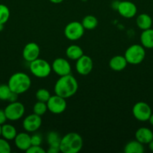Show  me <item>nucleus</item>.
<instances>
[{
    "label": "nucleus",
    "instance_id": "38",
    "mask_svg": "<svg viewBox=\"0 0 153 153\" xmlns=\"http://www.w3.org/2000/svg\"><path fill=\"white\" fill-rule=\"evenodd\" d=\"M4 24L0 23V31H2L3 29H4Z\"/></svg>",
    "mask_w": 153,
    "mask_h": 153
},
{
    "label": "nucleus",
    "instance_id": "25",
    "mask_svg": "<svg viewBox=\"0 0 153 153\" xmlns=\"http://www.w3.org/2000/svg\"><path fill=\"white\" fill-rule=\"evenodd\" d=\"M47 105L46 102L38 101L33 106V113L41 117L47 111Z\"/></svg>",
    "mask_w": 153,
    "mask_h": 153
},
{
    "label": "nucleus",
    "instance_id": "1",
    "mask_svg": "<svg viewBox=\"0 0 153 153\" xmlns=\"http://www.w3.org/2000/svg\"><path fill=\"white\" fill-rule=\"evenodd\" d=\"M78 90V82L70 74L60 76L54 86V92L56 95L67 99L73 97Z\"/></svg>",
    "mask_w": 153,
    "mask_h": 153
},
{
    "label": "nucleus",
    "instance_id": "31",
    "mask_svg": "<svg viewBox=\"0 0 153 153\" xmlns=\"http://www.w3.org/2000/svg\"><path fill=\"white\" fill-rule=\"evenodd\" d=\"M42 143V137H40V134H34L33 136H31V143L32 145L34 146H40Z\"/></svg>",
    "mask_w": 153,
    "mask_h": 153
},
{
    "label": "nucleus",
    "instance_id": "7",
    "mask_svg": "<svg viewBox=\"0 0 153 153\" xmlns=\"http://www.w3.org/2000/svg\"><path fill=\"white\" fill-rule=\"evenodd\" d=\"M85 28L82 23L76 21H73L68 24L64 30V34L67 39L70 40H77L84 34Z\"/></svg>",
    "mask_w": 153,
    "mask_h": 153
},
{
    "label": "nucleus",
    "instance_id": "33",
    "mask_svg": "<svg viewBox=\"0 0 153 153\" xmlns=\"http://www.w3.org/2000/svg\"><path fill=\"white\" fill-rule=\"evenodd\" d=\"M17 97H18V94H15V93L12 92L11 94H10V97L8 99V101L10 102H16V100H17Z\"/></svg>",
    "mask_w": 153,
    "mask_h": 153
},
{
    "label": "nucleus",
    "instance_id": "14",
    "mask_svg": "<svg viewBox=\"0 0 153 153\" xmlns=\"http://www.w3.org/2000/svg\"><path fill=\"white\" fill-rule=\"evenodd\" d=\"M40 49L36 43H28L24 46L22 49V57L27 62L30 63L39 58Z\"/></svg>",
    "mask_w": 153,
    "mask_h": 153
},
{
    "label": "nucleus",
    "instance_id": "22",
    "mask_svg": "<svg viewBox=\"0 0 153 153\" xmlns=\"http://www.w3.org/2000/svg\"><path fill=\"white\" fill-rule=\"evenodd\" d=\"M124 152L125 153H142L144 152L143 144L136 140L129 141L124 146Z\"/></svg>",
    "mask_w": 153,
    "mask_h": 153
},
{
    "label": "nucleus",
    "instance_id": "20",
    "mask_svg": "<svg viewBox=\"0 0 153 153\" xmlns=\"http://www.w3.org/2000/svg\"><path fill=\"white\" fill-rule=\"evenodd\" d=\"M83 54V50L77 45H70L66 49V56L70 60L76 61Z\"/></svg>",
    "mask_w": 153,
    "mask_h": 153
},
{
    "label": "nucleus",
    "instance_id": "16",
    "mask_svg": "<svg viewBox=\"0 0 153 153\" xmlns=\"http://www.w3.org/2000/svg\"><path fill=\"white\" fill-rule=\"evenodd\" d=\"M136 140L142 144H148L153 140V132L151 129L146 127H141L135 132Z\"/></svg>",
    "mask_w": 153,
    "mask_h": 153
},
{
    "label": "nucleus",
    "instance_id": "13",
    "mask_svg": "<svg viewBox=\"0 0 153 153\" xmlns=\"http://www.w3.org/2000/svg\"><path fill=\"white\" fill-rule=\"evenodd\" d=\"M51 67L54 73L59 76V77L70 74V71H71L70 64L67 60L63 58H56Z\"/></svg>",
    "mask_w": 153,
    "mask_h": 153
},
{
    "label": "nucleus",
    "instance_id": "30",
    "mask_svg": "<svg viewBox=\"0 0 153 153\" xmlns=\"http://www.w3.org/2000/svg\"><path fill=\"white\" fill-rule=\"evenodd\" d=\"M27 153H45L46 151L43 149L40 146H34L32 145L26 151Z\"/></svg>",
    "mask_w": 153,
    "mask_h": 153
},
{
    "label": "nucleus",
    "instance_id": "17",
    "mask_svg": "<svg viewBox=\"0 0 153 153\" xmlns=\"http://www.w3.org/2000/svg\"><path fill=\"white\" fill-rule=\"evenodd\" d=\"M128 65V61L124 56L122 55H116L112 57L109 62V66L111 70L113 71L119 72L124 70Z\"/></svg>",
    "mask_w": 153,
    "mask_h": 153
},
{
    "label": "nucleus",
    "instance_id": "12",
    "mask_svg": "<svg viewBox=\"0 0 153 153\" xmlns=\"http://www.w3.org/2000/svg\"><path fill=\"white\" fill-rule=\"evenodd\" d=\"M42 124V120L40 116L32 114L28 115L22 121V127L27 132H34L39 129Z\"/></svg>",
    "mask_w": 153,
    "mask_h": 153
},
{
    "label": "nucleus",
    "instance_id": "2",
    "mask_svg": "<svg viewBox=\"0 0 153 153\" xmlns=\"http://www.w3.org/2000/svg\"><path fill=\"white\" fill-rule=\"evenodd\" d=\"M83 140L78 133L70 132L62 137L60 152L63 153H77L82 149Z\"/></svg>",
    "mask_w": 153,
    "mask_h": 153
},
{
    "label": "nucleus",
    "instance_id": "6",
    "mask_svg": "<svg viewBox=\"0 0 153 153\" xmlns=\"http://www.w3.org/2000/svg\"><path fill=\"white\" fill-rule=\"evenodd\" d=\"M7 120L10 121H16L21 119L25 114V107L23 104L20 102H10L8 105L4 108Z\"/></svg>",
    "mask_w": 153,
    "mask_h": 153
},
{
    "label": "nucleus",
    "instance_id": "3",
    "mask_svg": "<svg viewBox=\"0 0 153 153\" xmlns=\"http://www.w3.org/2000/svg\"><path fill=\"white\" fill-rule=\"evenodd\" d=\"M31 79L26 73H18L12 75L9 79L8 85L12 92L16 94H22L26 92L31 87Z\"/></svg>",
    "mask_w": 153,
    "mask_h": 153
},
{
    "label": "nucleus",
    "instance_id": "9",
    "mask_svg": "<svg viewBox=\"0 0 153 153\" xmlns=\"http://www.w3.org/2000/svg\"><path fill=\"white\" fill-rule=\"evenodd\" d=\"M46 105L50 112L54 114H60L65 111L67 108V102L65 99L55 94L51 96L49 100L46 102Z\"/></svg>",
    "mask_w": 153,
    "mask_h": 153
},
{
    "label": "nucleus",
    "instance_id": "11",
    "mask_svg": "<svg viewBox=\"0 0 153 153\" xmlns=\"http://www.w3.org/2000/svg\"><path fill=\"white\" fill-rule=\"evenodd\" d=\"M117 10L122 17L130 19L136 14L137 8L134 3L132 1H122L117 4Z\"/></svg>",
    "mask_w": 153,
    "mask_h": 153
},
{
    "label": "nucleus",
    "instance_id": "19",
    "mask_svg": "<svg viewBox=\"0 0 153 153\" xmlns=\"http://www.w3.org/2000/svg\"><path fill=\"white\" fill-rule=\"evenodd\" d=\"M141 45L146 49H153V29L143 30L140 35Z\"/></svg>",
    "mask_w": 153,
    "mask_h": 153
},
{
    "label": "nucleus",
    "instance_id": "24",
    "mask_svg": "<svg viewBox=\"0 0 153 153\" xmlns=\"http://www.w3.org/2000/svg\"><path fill=\"white\" fill-rule=\"evenodd\" d=\"M61 139L62 137L59 136V134L56 131H50L46 135V141L49 146H51V147L59 148Z\"/></svg>",
    "mask_w": 153,
    "mask_h": 153
},
{
    "label": "nucleus",
    "instance_id": "26",
    "mask_svg": "<svg viewBox=\"0 0 153 153\" xmlns=\"http://www.w3.org/2000/svg\"><path fill=\"white\" fill-rule=\"evenodd\" d=\"M50 93L49 92V91H47L46 89H44V88L38 89L35 94V97L38 100V101L44 102L46 103L49 100V99L50 98Z\"/></svg>",
    "mask_w": 153,
    "mask_h": 153
},
{
    "label": "nucleus",
    "instance_id": "28",
    "mask_svg": "<svg viewBox=\"0 0 153 153\" xmlns=\"http://www.w3.org/2000/svg\"><path fill=\"white\" fill-rule=\"evenodd\" d=\"M12 91L8 85H0V100L8 101Z\"/></svg>",
    "mask_w": 153,
    "mask_h": 153
},
{
    "label": "nucleus",
    "instance_id": "18",
    "mask_svg": "<svg viewBox=\"0 0 153 153\" xmlns=\"http://www.w3.org/2000/svg\"><path fill=\"white\" fill-rule=\"evenodd\" d=\"M136 24L141 30H146L151 28L152 25V19L147 13H141L138 15L136 19Z\"/></svg>",
    "mask_w": 153,
    "mask_h": 153
},
{
    "label": "nucleus",
    "instance_id": "37",
    "mask_svg": "<svg viewBox=\"0 0 153 153\" xmlns=\"http://www.w3.org/2000/svg\"><path fill=\"white\" fill-rule=\"evenodd\" d=\"M148 121H149L150 124H151V125L153 126V114H152L151 116H150L149 119H148Z\"/></svg>",
    "mask_w": 153,
    "mask_h": 153
},
{
    "label": "nucleus",
    "instance_id": "10",
    "mask_svg": "<svg viewBox=\"0 0 153 153\" xmlns=\"http://www.w3.org/2000/svg\"><path fill=\"white\" fill-rule=\"evenodd\" d=\"M93 69L92 59L89 56L82 55L76 60V70L81 76H86L92 72Z\"/></svg>",
    "mask_w": 153,
    "mask_h": 153
},
{
    "label": "nucleus",
    "instance_id": "5",
    "mask_svg": "<svg viewBox=\"0 0 153 153\" xmlns=\"http://www.w3.org/2000/svg\"><path fill=\"white\" fill-rule=\"evenodd\" d=\"M29 70L35 77L44 79L50 74L52 67L47 61L38 58L29 63Z\"/></svg>",
    "mask_w": 153,
    "mask_h": 153
},
{
    "label": "nucleus",
    "instance_id": "29",
    "mask_svg": "<svg viewBox=\"0 0 153 153\" xmlns=\"http://www.w3.org/2000/svg\"><path fill=\"white\" fill-rule=\"evenodd\" d=\"M11 151L10 143L6 139L0 137V153H10Z\"/></svg>",
    "mask_w": 153,
    "mask_h": 153
},
{
    "label": "nucleus",
    "instance_id": "34",
    "mask_svg": "<svg viewBox=\"0 0 153 153\" xmlns=\"http://www.w3.org/2000/svg\"><path fill=\"white\" fill-rule=\"evenodd\" d=\"M58 152H60V149L58 147H51V146H49V149L47 150L48 153H58Z\"/></svg>",
    "mask_w": 153,
    "mask_h": 153
},
{
    "label": "nucleus",
    "instance_id": "32",
    "mask_svg": "<svg viewBox=\"0 0 153 153\" xmlns=\"http://www.w3.org/2000/svg\"><path fill=\"white\" fill-rule=\"evenodd\" d=\"M6 120H7V117H6L4 111L0 109V125L2 126L4 123H5Z\"/></svg>",
    "mask_w": 153,
    "mask_h": 153
},
{
    "label": "nucleus",
    "instance_id": "36",
    "mask_svg": "<svg viewBox=\"0 0 153 153\" xmlns=\"http://www.w3.org/2000/svg\"><path fill=\"white\" fill-rule=\"evenodd\" d=\"M50 1H51L52 3H53V4H59V3L62 2L64 0H49Z\"/></svg>",
    "mask_w": 153,
    "mask_h": 153
},
{
    "label": "nucleus",
    "instance_id": "27",
    "mask_svg": "<svg viewBox=\"0 0 153 153\" xmlns=\"http://www.w3.org/2000/svg\"><path fill=\"white\" fill-rule=\"evenodd\" d=\"M10 18V10L6 5L0 4V23L5 24Z\"/></svg>",
    "mask_w": 153,
    "mask_h": 153
},
{
    "label": "nucleus",
    "instance_id": "8",
    "mask_svg": "<svg viewBox=\"0 0 153 153\" xmlns=\"http://www.w3.org/2000/svg\"><path fill=\"white\" fill-rule=\"evenodd\" d=\"M132 113L135 119L141 122L148 121L152 114L151 107L144 102H138L134 104L132 108Z\"/></svg>",
    "mask_w": 153,
    "mask_h": 153
},
{
    "label": "nucleus",
    "instance_id": "4",
    "mask_svg": "<svg viewBox=\"0 0 153 153\" xmlns=\"http://www.w3.org/2000/svg\"><path fill=\"white\" fill-rule=\"evenodd\" d=\"M145 48L142 45H131L124 52V58L127 60L128 64L132 65H137L141 64L145 59Z\"/></svg>",
    "mask_w": 153,
    "mask_h": 153
},
{
    "label": "nucleus",
    "instance_id": "15",
    "mask_svg": "<svg viewBox=\"0 0 153 153\" xmlns=\"http://www.w3.org/2000/svg\"><path fill=\"white\" fill-rule=\"evenodd\" d=\"M14 140L15 146L22 151H26L32 146L31 136L28 133H19L16 134Z\"/></svg>",
    "mask_w": 153,
    "mask_h": 153
},
{
    "label": "nucleus",
    "instance_id": "23",
    "mask_svg": "<svg viewBox=\"0 0 153 153\" xmlns=\"http://www.w3.org/2000/svg\"><path fill=\"white\" fill-rule=\"evenodd\" d=\"M82 26L86 30H93L98 26V21L97 18L92 15H87L85 17L82 19Z\"/></svg>",
    "mask_w": 153,
    "mask_h": 153
},
{
    "label": "nucleus",
    "instance_id": "21",
    "mask_svg": "<svg viewBox=\"0 0 153 153\" xmlns=\"http://www.w3.org/2000/svg\"><path fill=\"white\" fill-rule=\"evenodd\" d=\"M17 134L16 129L14 126L10 124L4 123L2 125V137L7 140H14Z\"/></svg>",
    "mask_w": 153,
    "mask_h": 153
},
{
    "label": "nucleus",
    "instance_id": "39",
    "mask_svg": "<svg viewBox=\"0 0 153 153\" xmlns=\"http://www.w3.org/2000/svg\"><path fill=\"white\" fill-rule=\"evenodd\" d=\"M2 136V126L0 125V137Z\"/></svg>",
    "mask_w": 153,
    "mask_h": 153
},
{
    "label": "nucleus",
    "instance_id": "35",
    "mask_svg": "<svg viewBox=\"0 0 153 153\" xmlns=\"http://www.w3.org/2000/svg\"><path fill=\"white\" fill-rule=\"evenodd\" d=\"M148 149H150V151L153 152V140H152L149 143H148Z\"/></svg>",
    "mask_w": 153,
    "mask_h": 153
}]
</instances>
